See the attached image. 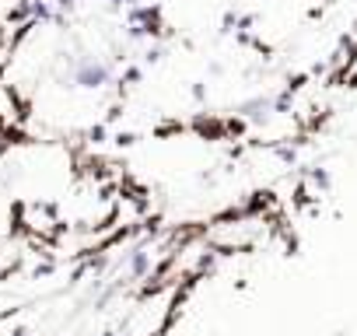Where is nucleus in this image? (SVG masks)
<instances>
[{
	"label": "nucleus",
	"instance_id": "4",
	"mask_svg": "<svg viewBox=\"0 0 357 336\" xmlns=\"http://www.w3.org/2000/svg\"><path fill=\"white\" fill-rule=\"evenodd\" d=\"M147 273H151V252H147V249H133V252H130V277L144 280Z\"/></svg>",
	"mask_w": 357,
	"mask_h": 336
},
{
	"label": "nucleus",
	"instance_id": "1",
	"mask_svg": "<svg viewBox=\"0 0 357 336\" xmlns=\"http://www.w3.org/2000/svg\"><path fill=\"white\" fill-rule=\"evenodd\" d=\"M74 84L77 88H84V91H98V88H105L109 81H112V67L105 63V60H98V56H81L77 63H74Z\"/></svg>",
	"mask_w": 357,
	"mask_h": 336
},
{
	"label": "nucleus",
	"instance_id": "5",
	"mask_svg": "<svg viewBox=\"0 0 357 336\" xmlns=\"http://www.w3.org/2000/svg\"><path fill=\"white\" fill-rule=\"evenodd\" d=\"M312 179H315V183H319V186H329V176H326V172H322V168H315V172H312Z\"/></svg>",
	"mask_w": 357,
	"mask_h": 336
},
{
	"label": "nucleus",
	"instance_id": "2",
	"mask_svg": "<svg viewBox=\"0 0 357 336\" xmlns=\"http://www.w3.org/2000/svg\"><path fill=\"white\" fill-rule=\"evenodd\" d=\"M126 22H130V36H158L161 32V15H158V8H147V4L130 8Z\"/></svg>",
	"mask_w": 357,
	"mask_h": 336
},
{
	"label": "nucleus",
	"instance_id": "3",
	"mask_svg": "<svg viewBox=\"0 0 357 336\" xmlns=\"http://www.w3.org/2000/svg\"><path fill=\"white\" fill-rule=\"evenodd\" d=\"M18 116H22V105H18L15 91H11L8 84H0V126H4V123H15Z\"/></svg>",
	"mask_w": 357,
	"mask_h": 336
},
{
	"label": "nucleus",
	"instance_id": "6",
	"mask_svg": "<svg viewBox=\"0 0 357 336\" xmlns=\"http://www.w3.org/2000/svg\"><path fill=\"white\" fill-rule=\"evenodd\" d=\"M112 4H116V8H137L140 0H112Z\"/></svg>",
	"mask_w": 357,
	"mask_h": 336
}]
</instances>
